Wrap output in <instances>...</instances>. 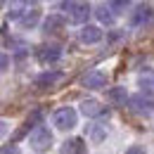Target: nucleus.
I'll use <instances>...</instances> for the list:
<instances>
[{
    "instance_id": "20",
    "label": "nucleus",
    "mask_w": 154,
    "mask_h": 154,
    "mask_svg": "<svg viewBox=\"0 0 154 154\" xmlns=\"http://www.w3.org/2000/svg\"><path fill=\"white\" fill-rule=\"evenodd\" d=\"M126 154H145V149H142V147H137V145H133L131 149H126Z\"/></svg>"
},
{
    "instance_id": "18",
    "label": "nucleus",
    "mask_w": 154,
    "mask_h": 154,
    "mask_svg": "<svg viewBox=\"0 0 154 154\" xmlns=\"http://www.w3.org/2000/svg\"><path fill=\"white\" fill-rule=\"evenodd\" d=\"M107 2H109V7L116 10V12H123V10L128 7V0H107Z\"/></svg>"
},
{
    "instance_id": "19",
    "label": "nucleus",
    "mask_w": 154,
    "mask_h": 154,
    "mask_svg": "<svg viewBox=\"0 0 154 154\" xmlns=\"http://www.w3.org/2000/svg\"><path fill=\"white\" fill-rule=\"evenodd\" d=\"M2 154H19V149L14 145H7V147H2Z\"/></svg>"
},
{
    "instance_id": "23",
    "label": "nucleus",
    "mask_w": 154,
    "mask_h": 154,
    "mask_svg": "<svg viewBox=\"0 0 154 154\" xmlns=\"http://www.w3.org/2000/svg\"><path fill=\"white\" fill-rule=\"evenodd\" d=\"M5 2H7V0H2V5H5Z\"/></svg>"
},
{
    "instance_id": "7",
    "label": "nucleus",
    "mask_w": 154,
    "mask_h": 154,
    "mask_svg": "<svg viewBox=\"0 0 154 154\" xmlns=\"http://www.w3.org/2000/svg\"><path fill=\"white\" fill-rule=\"evenodd\" d=\"M78 38H81V43H85V45H93V43H100V40H102V31H100V26L85 24V26L81 29Z\"/></svg>"
},
{
    "instance_id": "6",
    "label": "nucleus",
    "mask_w": 154,
    "mask_h": 154,
    "mask_svg": "<svg viewBox=\"0 0 154 154\" xmlns=\"http://www.w3.org/2000/svg\"><path fill=\"white\" fill-rule=\"evenodd\" d=\"M36 57H38L40 64H55V62H59V57H62V48L59 45H40L38 50H36Z\"/></svg>"
},
{
    "instance_id": "21",
    "label": "nucleus",
    "mask_w": 154,
    "mask_h": 154,
    "mask_svg": "<svg viewBox=\"0 0 154 154\" xmlns=\"http://www.w3.org/2000/svg\"><path fill=\"white\" fill-rule=\"evenodd\" d=\"M7 66H10V57H7V55H5V57H2V69H5V71H7Z\"/></svg>"
},
{
    "instance_id": "5",
    "label": "nucleus",
    "mask_w": 154,
    "mask_h": 154,
    "mask_svg": "<svg viewBox=\"0 0 154 154\" xmlns=\"http://www.w3.org/2000/svg\"><path fill=\"white\" fill-rule=\"evenodd\" d=\"M152 19H154L152 5H140V7H135V12H131V26H135V29H142V26L152 24Z\"/></svg>"
},
{
    "instance_id": "11",
    "label": "nucleus",
    "mask_w": 154,
    "mask_h": 154,
    "mask_svg": "<svg viewBox=\"0 0 154 154\" xmlns=\"http://www.w3.org/2000/svg\"><path fill=\"white\" fill-rule=\"evenodd\" d=\"M64 24H66V19H64L62 14H50L48 19L43 21V31H45V33H59V31L64 29Z\"/></svg>"
},
{
    "instance_id": "9",
    "label": "nucleus",
    "mask_w": 154,
    "mask_h": 154,
    "mask_svg": "<svg viewBox=\"0 0 154 154\" xmlns=\"http://www.w3.org/2000/svg\"><path fill=\"white\" fill-rule=\"evenodd\" d=\"M59 154H85L83 137H69V140H64L62 147H59Z\"/></svg>"
},
{
    "instance_id": "14",
    "label": "nucleus",
    "mask_w": 154,
    "mask_h": 154,
    "mask_svg": "<svg viewBox=\"0 0 154 154\" xmlns=\"http://www.w3.org/2000/svg\"><path fill=\"white\" fill-rule=\"evenodd\" d=\"M38 19H40V12H38V10H29V12L21 14L19 24L24 26V29H33V26L38 24Z\"/></svg>"
},
{
    "instance_id": "1",
    "label": "nucleus",
    "mask_w": 154,
    "mask_h": 154,
    "mask_svg": "<svg viewBox=\"0 0 154 154\" xmlns=\"http://www.w3.org/2000/svg\"><path fill=\"white\" fill-rule=\"evenodd\" d=\"M29 145H31V149L33 152H48L50 149V145H52V133H50V128H45V126H36L31 135H29Z\"/></svg>"
},
{
    "instance_id": "8",
    "label": "nucleus",
    "mask_w": 154,
    "mask_h": 154,
    "mask_svg": "<svg viewBox=\"0 0 154 154\" xmlns=\"http://www.w3.org/2000/svg\"><path fill=\"white\" fill-rule=\"evenodd\" d=\"M81 83H83V88L97 90V88H104L107 85V76L102 71H90V74H85V76L81 78Z\"/></svg>"
},
{
    "instance_id": "10",
    "label": "nucleus",
    "mask_w": 154,
    "mask_h": 154,
    "mask_svg": "<svg viewBox=\"0 0 154 154\" xmlns=\"http://www.w3.org/2000/svg\"><path fill=\"white\" fill-rule=\"evenodd\" d=\"M81 112L88 116V119H95V116L107 114V107H102L97 100H83V102H81Z\"/></svg>"
},
{
    "instance_id": "4",
    "label": "nucleus",
    "mask_w": 154,
    "mask_h": 154,
    "mask_svg": "<svg viewBox=\"0 0 154 154\" xmlns=\"http://www.w3.org/2000/svg\"><path fill=\"white\" fill-rule=\"evenodd\" d=\"M64 10L69 12V21H71V24H85L88 17H90L88 2H66Z\"/></svg>"
},
{
    "instance_id": "3",
    "label": "nucleus",
    "mask_w": 154,
    "mask_h": 154,
    "mask_svg": "<svg viewBox=\"0 0 154 154\" xmlns=\"http://www.w3.org/2000/svg\"><path fill=\"white\" fill-rule=\"evenodd\" d=\"M76 123H78V114L71 107H62V109L55 112V126L59 131H71Z\"/></svg>"
},
{
    "instance_id": "13",
    "label": "nucleus",
    "mask_w": 154,
    "mask_h": 154,
    "mask_svg": "<svg viewBox=\"0 0 154 154\" xmlns=\"http://www.w3.org/2000/svg\"><path fill=\"white\" fill-rule=\"evenodd\" d=\"M107 100L116 104V107H126V102H128V95H126V88H112L109 93H107Z\"/></svg>"
},
{
    "instance_id": "17",
    "label": "nucleus",
    "mask_w": 154,
    "mask_h": 154,
    "mask_svg": "<svg viewBox=\"0 0 154 154\" xmlns=\"http://www.w3.org/2000/svg\"><path fill=\"white\" fill-rule=\"evenodd\" d=\"M140 85H142V88H149V90H152V88H154V74H149V71L140 74Z\"/></svg>"
},
{
    "instance_id": "12",
    "label": "nucleus",
    "mask_w": 154,
    "mask_h": 154,
    "mask_svg": "<svg viewBox=\"0 0 154 154\" xmlns=\"http://www.w3.org/2000/svg\"><path fill=\"white\" fill-rule=\"evenodd\" d=\"M62 78L64 76H62L59 71H45V74H40V76L36 78V85H38V88H52V85L59 83Z\"/></svg>"
},
{
    "instance_id": "2",
    "label": "nucleus",
    "mask_w": 154,
    "mask_h": 154,
    "mask_svg": "<svg viewBox=\"0 0 154 154\" xmlns=\"http://www.w3.org/2000/svg\"><path fill=\"white\" fill-rule=\"evenodd\" d=\"M131 109L135 114H142V116H152L154 114V95L152 93H137L128 100Z\"/></svg>"
},
{
    "instance_id": "16",
    "label": "nucleus",
    "mask_w": 154,
    "mask_h": 154,
    "mask_svg": "<svg viewBox=\"0 0 154 154\" xmlns=\"http://www.w3.org/2000/svg\"><path fill=\"white\" fill-rule=\"evenodd\" d=\"M104 135H107V126H102V123L90 126V140H93V142H102Z\"/></svg>"
},
{
    "instance_id": "22",
    "label": "nucleus",
    "mask_w": 154,
    "mask_h": 154,
    "mask_svg": "<svg viewBox=\"0 0 154 154\" xmlns=\"http://www.w3.org/2000/svg\"><path fill=\"white\" fill-rule=\"evenodd\" d=\"M19 2H24V5H36L38 0H19Z\"/></svg>"
},
{
    "instance_id": "15",
    "label": "nucleus",
    "mask_w": 154,
    "mask_h": 154,
    "mask_svg": "<svg viewBox=\"0 0 154 154\" xmlns=\"http://www.w3.org/2000/svg\"><path fill=\"white\" fill-rule=\"evenodd\" d=\"M95 14H97V19L102 21V24H114V14H112V10L104 7V5H97V7H95Z\"/></svg>"
}]
</instances>
